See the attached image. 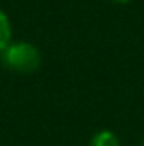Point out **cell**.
<instances>
[{
  "mask_svg": "<svg viewBox=\"0 0 144 146\" xmlns=\"http://www.w3.org/2000/svg\"><path fill=\"white\" fill-rule=\"evenodd\" d=\"M0 59L7 70L17 74H32L41 67V52L35 44L26 41L9 43L0 52Z\"/></svg>",
  "mask_w": 144,
  "mask_h": 146,
  "instance_id": "obj_1",
  "label": "cell"
},
{
  "mask_svg": "<svg viewBox=\"0 0 144 146\" xmlns=\"http://www.w3.org/2000/svg\"><path fill=\"white\" fill-rule=\"evenodd\" d=\"M90 146H120V143H118V137L113 131L104 129V131H98L96 135L92 137Z\"/></svg>",
  "mask_w": 144,
  "mask_h": 146,
  "instance_id": "obj_2",
  "label": "cell"
},
{
  "mask_svg": "<svg viewBox=\"0 0 144 146\" xmlns=\"http://www.w3.org/2000/svg\"><path fill=\"white\" fill-rule=\"evenodd\" d=\"M11 43V22L7 15L0 9V52Z\"/></svg>",
  "mask_w": 144,
  "mask_h": 146,
  "instance_id": "obj_3",
  "label": "cell"
},
{
  "mask_svg": "<svg viewBox=\"0 0 144 146\" xmlns=\"http://www.w3.org/2000/svg\"><path fill=\"white\" fill-rule=\"evenodd\" d=\"M115 2H118V4H127L129 0H115Z\"/></svg>",
  "mask_w": 144,
  "mask_h": 146,
  "instance_id": "obj_4",
  "label": "cell"
},
{
  "mask_svg": "<svg viewBox=\"0 0 144 146\" xmlns=\"http://www.w3.org/2000/svg\"><path fill=\"white\" fill-rule=\"evenodd\" d=\"M142 146H144V139H142Z\"/></svg>",
  "mask_w": 144,
  "mask_h": 146,
  "instance_id": "obj_5",
  "label": "cell"
}]
</instances>
